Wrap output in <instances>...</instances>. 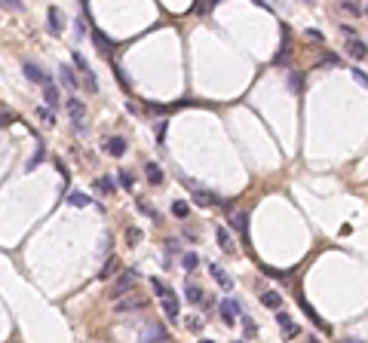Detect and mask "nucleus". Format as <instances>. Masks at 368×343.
Here are the masks:
<instances>
[{"label":"nucleus","instance_id":"28","mask_svg":"<svg viewBox=\"0 0 368 343\" xmlns=\"http://www.w3.org/2000/svg\"><path fill=\"white\" fill-rule=\"evenodd\" d=\"M166 132H169V123H166V120H160V123L153 126V135H156V141H160V144L166 141Z\"/></svg>","mask_w":368,"mask_h":343},{"label":"nucleus","instance_id":"27","mask_svg":"<svg viewBox=\"0 0 368 343\" xmlns=\"http://www.w3.org/2000/svg\"><path fill=\"white\" fill-rule=\"evenodd\" d=\"M117 270H120V261H117V258H111L108 264H104V270H101V279H111V276H117Z\"/></svg>","mask_w":368,"mask_h":343},{"label":"nucleus","instance_id":"32","mask_svg":"<svg viewBox=\"0 0 368 343\" xmlns=\"http://www.w3.org/2000/svg\"><path fill=\"white\" fill-rule=\"evenodd\" d=\"M184 322H187V328H190V331H197V334L203 331V319H200V316H190V319H184Z\"/></svg>","mask_w":368,"mask_h":343},{"label":"nucleus","instance_id":"18","mask_svg":"<svg viewBox=\"0 0 368 343\" xmlns=\"http://www.w3.org/2000/svg\"><path fill=\"white\" fill-rule=\"evenodd\" d=\"M92 40H95V46L104 52V56H111V49H114V40H108L104 34L98 31V28H92Z\"/></svg>","mask_w":368,"mask_h":343},{"label":"nucleus","instance_id":"26","mask_svg":"<svg viewBox=\"0 0 368 343\" xmlns=\"http://www.w3.org/2000/svg\"><path fill=\"white\" fill-rule=\"evenodd\" d=\"M172 214H175V218H178V221H184V218H187V214H190V208H187V203H181V200H175V203H172Z\"/></svg>","mask_w":368,"mask_h":343},{"label":"nucleus","instance_id":"9","mask_svg":"<svg viewBox=\"0 0 368 343\" xmlns=\"http://www.w3.org/2000/svg\"><path fill=\"white\" fill-rule=\"evenodd\" d=\"M59 77H62V86H68V89H77V86H80L77 70H74L71 65H62V68H59Z\"/></svg>","mask_w":368,"mask_h":343},{"label":"nucleus","instance_id":"14","mask_svg":"<svg viewBox=\"0 0 368 343\" xmlns=\"http://www.w3.org/2000/svg\"><path fill=\"white\" fill-rule=\"evenodd\" d=\"M46 22H49V31H52V34H62V9H59V6H49Z\"/></svg>","mask_w":368,"mask_h":343},{"label":"nucleus","instance_id":"2","mask_svg":"<svg viewBox=\"0 0 368 343\" xmlns=\"http://www.w3.org/2000/svg\"><path fill=\"white\" fill-rule=\"evenodd\" d=\"M65 111H68V117H71L74 129L83 132V129H86V101H80L77 95H71V98L65 101Z\"/></svg>","mask_w":368,"mask_h":343},{"label":"nucleus","instance_id":"3","mask_svg":"<svg viewBox=\"0 0 368 343\" xmlns=\"http://www.w3.org/2000/svg\"><path fill=\"white\" fill-rule=\"evenodd\" d=\"M135 282H138V273H135V270H126V273H123V276L111 285V297H123Z\"/></svg>","mask_w":368,"mask_h":343},{"label":"nucleus","instance_id":"41","mask_svg":"<svg viewBox=\"0 0 368 343\" xmlns=\"http://www.w3.org/2000/svg\"><path fill=\"white\" fill-rule=\"evenodd\" d=\"M175 251H184V248L178 245V239H169V255H175Z\"/></svg>","mask_w":368,"mask_h":343},{"label":"nucleus","instance_id":"23","mask_svg":"<svg viewBox=\"0 0 368 343\" xmlns=\"http://www.w3.org/2000/svg\"><path fill=\"white\" fill-rule=\"evenodd\" d=\"M197 264H200L197 251H184V255H181V267L187 270V273H194V270H197Z\"/></svg>","mask_w":368,"mask_h":343},{"label":"nucleus","instance_id":"47","mask_svg":"<svg viewBox=\"0 0 368 343\" xmlns=\"http://www.w3.org/2000/svg\"><path fill=\"white\" fill-rule=\"evenodd\" d=\"M163 343H169V340H163Z\"/></svg>","mask_w":368,"mask_h":343},{"label":"nucleus","instance_id":"17","mask_svg":"<svg viewBox=\"0 0 368 343\" xmlns=\"http://www.w3.org/2000/svg\"><path fill=\"white\" fill-rule=\"evenodd\" d=\"M203 297H206V294H203L200 285H194V282L184 285V300H190V303H203Z\"/></svg>","mask_w":368,"mask_h":343},{"label":"nucleus","instance_id":"35","mask_svg":"<svg viewBox=\"0 0 368 343\" xmlns=\"http://www.w3.org/2000/svg\"><path fill=\"white\" fill-rule=\"evenodd\" d=\"M74 68H77V70H83V74L89 70V65H86V59L80 56V52H74Z\"/></svg>","mask_w":368,"mask_h":343},{"label":"nucleus","instance_id":"20","mask_svg":"<svg viewBox=\"0 0 368 343\" xmlns=\"http://www.w3.org/2000/svg\"><path fill=\"white\" fill-rule=\"evenodd\" d=\"M147 300H142V297H129V300H120L117 303V313H126V310H142Z\"/></svg>","mask_w":368,"mask_h":343},{"label":"nucleus","instance_id":"42","mask_svg":"<svg viewBox=\"0 0 368 343\" xmlns=\"http://www.w3.org/2000/svg\"><path fill=\"white\" fill-rule=\"evenodd\" d=\"M338 62H341L338 56H325V59H322V65H338Z\"/></svg>","mask_w":368,"mask_h":343},{"label":"nucleus","instance_id":"38","mask_svg":"<svg viewBox=\"0 0 368 343\" xmlns=\"http://www.w3.org/2000/svg\"><path fill=\"white\" fill-rule=\"evenodd\" d=\"M9 123H12V114H9V111H0V129L9 126Z\"/></svg>","mask_w":368,"mask_h":343},{"label":"nucleus","instance_id":"39","mask_svg":"<svg viewBox=\"0 0 368 343\" xmlns=\"http://www.w3.org/2000/svg\"><path fill=\"white\" fill-rule=\"evenodd\" d=\"M353 77H356L359 86H365V70H362V68H353Z\"/></svg>","mask_w":368,"mask_h":343},{"label":"nucleus","instance_id":"16","mask_svg":"<svg viewBox=\"0 0 368 343\" xmlns=\"http://www.w3.org/2000/svg\"><path fill=\"white\" fill-rule=\"evenodd\" d=\"M95 190H98V193H104V196H114V193H117V184H114V178H108V175L95 178Z\"/></svg>","mask_w":368,"mask_h":343},{"label":"nucleus","instance_id":"11","mask_svg":"<svg viewBox=\"0 0 368 343\" xmlns=\"http://www.w3.org/2000/svg\"><path fill=\"white\" fill-rule=\"evenodd\" d=\"M276 322H279V328H283V334L286 337H297L301 334V328L292 322V316H286V313H276Z\"/></svg>","mask_w":368,"mask_h":343},{"label":"nucleus","instance_id":"36","mask_svg":"<svg viewBox=\"0 0 368 343\" xmlns=\"http://www.w3.org/2000/svg\"><path fill=\"white\" fill-rule=\"evenodd\" d=\"M344 12H350V15H362L365 9H362V6H356V3H344Z\"/></svg>","mask_w":368,"mask_h":343},{"label":"nucleus","instance_id":"37","mask_svg":"<svg viewBox=\"0 0 368 343\" xmlns=\"http://www.w3.org/2000/svg\"><path fill=\"white\" fill-rule=\"evenodd\" d=\"M37 162H43V150H37V153H34V156L28 159V169H34V166H37Z\"/></svg>","mask_w":368,"mask_h":343},{"label":"nucleus","instance_id":"10","mask_svg":"<svg viewBox=\"0 0 368 343\" xmlns=\"http://www.w3.org/2000/svg\"><path fill=\"white\" fill-rule=\"evenodd\" d=\"M163 300V313H166V319H178V310H181V303H178V297H175L172 291L166 294V297H160Z\"/></svg>","mask_w":368,"mask_h":343},{"label":"nucleus","instance_id":"44","mask_svg":"<svg viewBox=\"0 0 368 343\" xmlns=\"http://www.w3.org/2000/svg\"><path fill=\"white\" fill-rule=\"evenodd\" d=\"M344 343H362V340H344Z\"/></svg>","mask_w":368,"mask_h":343},{"label":"nucleus","instance_id":"21","mask_svg":"<svg viewBox=\"0 0 368 343\" xmlns=\"http://www.w3.org/2000/svg\"><path fill=\"white\" fill-rule=\"evenodd\" d=\"M89 203H92V200H89L86 193H80V190H74L71 196H68V206H74V208H86Z\"/></svg>","mask_w":368,"mask_h":343},{"label":"nucleus","instance_id":"33","mask_svg":"<svg viewBox=\"0 0 368 343\" xmlns=\"http://www.w3.org/2000/svg\"><path fill=\"white\" fill-rule=\"evenodd\" d=\"M138 239H142V230H138V227H129V230H126V242H129V245H135Z\"/></svg>","mask_w":368,"mask_h":343},{"label":"nucleus","instance_id":"30","mask_svg":"<svg viewBox=\"0 0 368 343\" xmlns=\"http://www.w3.org/2000/svg\"><path fill=\"white\" fill-rule=\"evenodd\" d=\"M83 77H86V89H89V92H98V80H95V74H92V68L86 70Z\"/></svg>","mask_w":368,"mask_h":343},{"label":"nucleus","instance_id":"8","mask_svg":"<svg viewBox=\"0 0 368 343\" xmlns=\"http://www.w3.org/2000/svg\"><path fill=\"white\" fill-rule=\"evenodd\" d=\"M104 150H108L111 156H123V153H126V138H123V135H111L108 141H104Z\"/></svg>","mask_w":368,"mask_h":343},{"label":"nucleus","instance_id":"13","mask_svg":"<svg viewBox=\"0 0 368 343\" xmlns=\"http://www.w3.org/2000/svg\"><path fill=\"white\" fill-rule=\"evenodd\" d=\"M209 273H212V279L221 285V288H233V282H230V276L224 273V267H218V264H209Z\"/></svg>","mask_w":368,"mask_h":343},{"label":"nucleus","instance_id":"7","mask_svg":"<svg viewBox=\"0 0 368 343\" xmlns=\"http://www.w3.org/2000/svg\"><path fill=\"white\" fill-rule=\"evenodd\" d=\"M215 239H218L221 251H227V255H233V251H236V242H233V236H230V230H227V227H215Z\"/></svg>","mask_w":368,"mask_h":343},{"label":"nucleus","instance_id":"46","mask_svg":"<svg viewBox=\"0 0 368 343\" xmlns=\"http://www.w3.org/2000/svg\"><path fill=\"white\" fill-rule=\"evenodd\" d=\"M233 343H245V340H233Z\"/></svg>","mask_w":368,"mask_h":343},{"label":"nucleus","instance_id":"34","mask_svg":"<svg viewBox=\"0 0 368 343\" xmlns=\"http://www.w3.org/2000/svg\"><path fill=\"white\" fill-rule=\"evenodd\" d=\"M153 291H156V294H160V297H166V294L172 291V288H169L166 282H160V279H153Z\"/></svg>","mask_w":368,"mask_h":343},{"label":"nucleus","instance_id":"31","mask_svg":"<svg viewBox=\"0 0 368 343\" xmlns=\"http://www.w3.org/2000/svg\"><path fill=\"white\" fill-rule=\"evenodd\" d=\"M117 175H120L123 190H135V181H132V175H129V172H117Z\"/></svg>","mask_w":368,"mask_h":343},{"label":"nucleus","instance_id":"25","mask_svg":"<svg viewBox=\"0 0 368 343\" xmlns=\"http://www.w3.org/2000/svg\"><path fill=\"white\" fill-rule=\"evenodd\" d=\"M301 310H304V313H307V316H310V319H313V322H316V325H319V328H328V325H325V322H322V316H319V313H316V310H313V306H310V303H307V300H301Z\"/></svg>","mask_w":368,"mask_h":343},{"label":"nucleus","instance_id":"6","mask_svg":"<svg viewBox=\"0 0 368 343\" xmlns=\"http://www.w3.org/2000/svg\"><path fill=\"white\" fill-rule=\"evenodd\" d=\"M22 68H25V77H28V80L40 83V86H49V77H46V70H43L40 65H34V62H25Z\"/></svg>","mask_w":368,"mask_h":343},{"label":"nucleus","instance_id":"29","mask_svg":"<svg viewBox=\"0 0 368 343\" xmlns=\"http://www.w3.org/2000/svg\"><path fill=\"white\" fill-rule=\"evenodd\" d=\"M242 331H245V337H255V334H258V325H255L249 316H242Z\"/></svg>","mask_w":368,"mask_h":343},{"label":"nucleus","instance_id":"19","mask_svg":"<svg viewBox=\"0 0 368 343\" xmlns=\"http://www.w3.org/2000/svg\"><path fill=\"white\" fill-rule=\"evenodd\" d=\"M145 175H147L150 184H163V169L156 166V162H147V166H145Z\"/></svg>","mask_w":368,"mask_h":343},{"label":"nucleus","instance_id":"5","mask_svg":"<svg viewBox=\"0 0 368 343\" xmlns=\"http://www.w3.org/2000/svg\"><path fill=\"white\" fill-rule=\"evenodd\" d=\"M218 313H221L224 325H233V319L239 316V303H236L233 297H224V300H221V306H218Z\"/></svg>","mask_w":368,"mask_h":343},{"label":"nucleus","instance_id":"43","mask_svg":"<svg viewBox=\"0 0 368 343\" xmlns=\"http://www.w3.org/2000/svg\"><path fill=\"white\" fill-rule=\"evenodd\" d=\"M307 343H319V337H310V340H307Z\"/></svg>","mask_w":368,"mask_h":343},{"label":"nucleus","instance_id":"22","mask_svg":"<svg viewBox=\"0 0 368 343\" xmlns=\"http://www.w3.org/2000/svg\"><path fill=\"white\" fill-rule=\"evenodd\" d=\"M261 303L270 306V310H279V303H283V294H276V291H264V294H261Z\"/></svg>","mask_w":368,"mask_h":343},{"label":"nucleus","instance_id":"24","mask_svg":"<svg viewBox=\"0 0 368 343\" xmlns=\"http://www.w3.org/2000/svg\"><path fill=\"white\" fill-rule=\"evenodd\" d=\"M347 52H350L353 59H365V43H362V40H350V43H347Z\"/></svg>","mask_w":368,"mask_h":343},{"label":"nucleus","instance_id":"45","mask_svg":"<svg viewBox=\"0 0 368 343\" xmlns=\"http://www.w3.org/2000/svg\"><path fill=\"white\" fill-rule=\"evenodd\" d=\"M200 343H212V340H200Z\"/></svg>","mask_w":368,"mask_h":343},{"label":"nucleus","instance_id":"12","mask_svg":"<svg viewBox=\"0 0 368 343\" xmlns=\"http://www.w3.org/2000/svg\"><path fill=\"white\" fill-rule=\"evenodd\" d=\"M230 224H233V230L239 233L242 239H249V211H236Z\"/></svg>","mask_w":368,"mask_h":343},{"label":"nucleus","instance_id":"15","mask_svg":"<svg viewBox=\"0 0 368 343\" xmlns=\"http://www.w3.org/2000/svg\"><path fill=\"white\" fill-rule=\"evenodd\" d=\"M43 101H46V111H49V107H59L62 104V95H59V89L56 86H43Z\"/></svg>","mask_w":368,"mask_h":343},{"label":"nucleus","instance_id":"4","mask_svg":"<svg viewBox=\"0 0 368 343\" xmlns=\"http://www.w3.org/2000/svg\"><path fill=\"white\" fill-rule=\"evenodd\" d=\"M166 340V325L163 322H147V328L142 331V343H163Z\"/></svg>","mask_w":368,"mask_h":343},{"label":"nucleus","instance_id":"1","mask_svg":"<svg viewBox=\"0 0 368 343\" xmlns=\"http://www.w3.org/2000/svg\"><path fill=\"white\" fill-rule=\"evenodd\" d=\"M181 184H184L187 190H194V203H197V206H218V203H221V196H218V193L200 187L197 181H190V178H184V175H181Z\"/></svg>","mask_w":368,"mask_h":343},{"label":"nucleus","instance_id":"40","mask_svg":"<svg viewBox=\"0 0 368 343\" xmlns=\"http://www.w3.org/2000/svg\"><path fill=\"white\" fill-rule=\"evenodd\" d=\"M37 117H40V120H46V123H52V114L46 111V107H37Z\"/></svg>","mask_w":368,"mask_h":343}]
</instances>
